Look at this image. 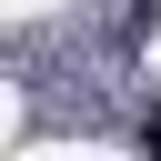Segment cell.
I'll return each mask as SVG.
<instances>
[{"instance_id":"obj_1","label":"cell","mask_w":161,"mask_h":161,"mask_svg":"<svg viewBox=\"0 0 161 161\" xmlns=\"http://www.w3.org/2000/svg\"><path fill=\"white\" fill-rule=\"evenodd\" d=\"M141 151H151V161H161V111H151V121H141Z\"/></svg>"}]
</instances>
